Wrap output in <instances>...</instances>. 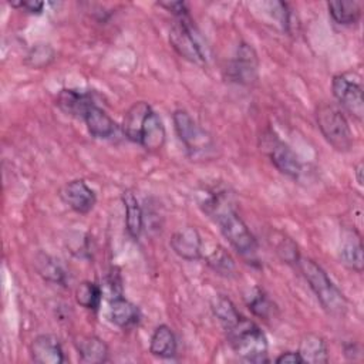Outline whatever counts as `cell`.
<instances>
[{
	"label": "cell",
	"mask_w": 364,
	"mask_h": 364,
	"mask_svg": "<svg viewBox=\"0 0 364 364\" xmlns=\"http://www.w3.org/2000/svg\"><path fill=\"white\" fill-rule=\"evenodd\" d=\"M200 206L203 212L219 225L225 239L245 260L249 263L257 260V242L233 208V202L228 191L212 189L206 192Z\"/></svg>",
	"instance_id": "1"
},
{
	"label": "cell",
	"mask_w": 364,
	"mask_h": 364,
	"mask_svg": "<svg viewBox=\"0 0 364 364\" xmlns=\"http://www.w3.org/2000/svg\"><path fill=\"white\" fill-rule=\"evenodd\" d=\"M304 280L316 294L321 307L331 316L340 317L347 311V300L333 283L324 269L311 259H301L297 263Z\"/></svg>",
	"instance_id": "2"
},
{
	"label": "cell",
	"mask_w": 364,
	"mask_h": 364,
	"mask_svg": "<svg viewBox=\"0 0 364 364\" xmlns=\"http://www.w3.org/2000/svg\"><path fill=\"white\" fill-rule=\"evenodd\" d=\"M226 333L230 347L240 358L257 364L269 361L267 338L256 323L242 317Z\"/></svg>",
	"instance_id": "3"
},
{
	"label": "cell",
	"mask_w": 364,
	"mask_h": 364,
	"mask_svg": "<svg viewBox=\"0 0 364 364\" xmlns=\"http://www.w3.org/2000/svg\"><path fill=\"white\" fill-rule=\"evenodd\" d=\"M173 128L181 139V142L185 145V149L191 159H209L215 155L216 145L212 138V135L202 128L188 111L185 109H176L172 114Z\"/></svg>",
	"instance_id": "4"
},
{
	"label": "cell",
	"mask_w": 364,
	"mask_h": 364,
	"mask_svg": "<svg viewBox=\"0 0 364 364\" xmlns=\"http://www.w3.org/2000/svg\"><path fill=\"white\" fill-rule=\"evenodd\" d=\"M316 122L324 139L340 152L353 146V132L344 114L333 104L323 102L316 108Z\"/></svg>",
	"instance_id": "5"
},
{
	"label": "cell",
	"mask_w": 364,
	"mask_h": 364,
	"mask_svg": "<svg viewBox=\"0 0 364 364\" xmlns=\"http://www.w3.org/2000/svg\"><path fill=\"white\" fill-rule=\"evenodd\" d=\"M169 43L172 48L186 61L203 65L206 63V54L199 43L198 31L189 17L183 16L176 18V21L169 28Z\"/></svg>",
	"instance_id": "6"
},
{
	"label": "cell",
	"mask_w": 364,
	"mask_h": 364,
	"mask_svg": "<svg viewBox=\"0 0 364 364\" xmlns=\"http://www.w3.org/2000/svg\"><path fill=\"white\" fill-rule=\"evenodd\" d=\"M260 149L269 156L270 162L276 166V169L289 176L296 179L301 172V164L296 155V152L282 141L272 129L266 131L260 136Z\"/></svg>",
	"instance_id": "7"
},
{
	"label": "cell",
	"mask_w": 364,
	"mask_h": 364,
	"mask_svg": "<svg viewBox=\"0 0 364 364\" xmlns=\"http://www.w3.org/2000/svg\"><path fill=\"white\" fill-rule=\"evenodd\" d=\"M331 90L338 104L357 121H363L364 98L360 81L353 80L348 74H337L333 77Z\"/></svg>",
	"instance_id": "8"
},
{
	"label": "cell",
	"mask_w": 364,
	"mask_h": 364,
	"mask_svg": "<svg viewBox=\"0 0 364 364\" xmlns=\"http://www.w3.org/2000/svg\"><path fill=\"white\" fill-rule=\"evenodd\" d=\"M228 77L242 85H252L259 77V58L247 43L237 46L233 60L228 65Z\"/></svg>",
	"instance_id": "9"
},
{
	"label": "cell",
	"mask_w": 364,
	"mask_h": 364,
	"mask_svg": "<svg viewBox=\"0 0 364 364\" xmlns=\"http://www.w3.org/2000/svg\"><path fill=\"white\" fill-rule=\"evenodd\" d=\"M60 199L77 213L85 215L92 210L97 202L95 192L84 179H73L60 189Z\"/></svg>",
	"instance_id": "10"
},
{
	"label": "cell",
	"mask_w": 364,
	"mask_h": 364,
	"mask_svg": "<svg viewBox=\"0 0 364 364\" xmlns=\"http://www.w3.org/2000/svg\"><path fill=\"white\" fill-rule=\"evenodd\" d=\"M30 354L37 364H63L65 361L61 343L54 334H40L30 344Z\"/></svg>",
	"instance_id": "11"
},
{
	"label": "cell",
	"mask_w": 364,
	"mask_h": 364,
	"mask_svg": "<svg viewBox=\"0 0 364 364\" xmlns=\"http://www.w3.org/2000/svg\"><path fill=\"white\" fill-rule=\"evenodd\" d=\"M171 249L183 260H198L202 250V237L196 228L185 226L173 232L169 240Z\"/></svg>",
	"instance_id": "12"
},
{
	"label": "cell",
	"mask_w": 364,
	"mask_h": 364,
	"mask_svg": "<svg viewBox=\"0 0 364 364\" xmlns=\"http://www.w3.org/2000/svg\"><path fill=\"white\" fill-rule=\"evenodd\" d=\"M55 105L65 115L84 119L85 112L88 111L90 107L94 105V101L90 92L74 90V88H63L57 94Z\"/></svg>",
	"instance_id": "13"
},
{
	"label": "cell",
	"mask_w": 364,
	"mask_h": 364,
	"mask_svg": "<svg viewBox=\"0 0 364 364\" xmlns=\"http://www.w3.org/2000/svg\"><path fill=\"white\" fill-rule=\"evenodd\" d=\"M108 318L119 328H132L141 321L139 309L124 296L109 299Z\"/></svg>",
	"instance_id": "14"
},
{
	"label": "cell",
	"mask_w": 364,
	"mask_h": 364,
	"mask_svg": "<svg viewBox=\"0 0 364 364\" xmlns=\"http://www.w3.org/2000/svg\"><path fill=\"white\" fill-rule=\"evenodd\" d=\"M165 141L166 131L164 122L159 118V115L154 109H151L142 125L139 145L148 152H156L165 145Z\"/></svg>",
	"instance_id": "15"
},
{
	"label": "cell",
	"mask_w": 364,
	"mask_h": 364,
	"mask_svg": "<svg viewBox=\"0 0 364 364\" xmlns=\"http://www.w3.org/2000/svg\"><path fill=\"white\" fill-rule=\"evenodd\" d=\"M78 360L84 364H101L108 360V346L97 336H81L75 341Z\"/></svg>",
	"instance_id": "16"
},
{
	"label": "cell",
	"mask_w": 364,
	"mask_h": 364,
	"mask_svg": "<svg viewBox=\"0 0 364 364\" xmlns=\"http://www.w3.org/2000/svg\"><path fill=\"white\" fill-rule=\"evenodd\" d=\"M84 121L88 132L94 138L107 139V138H111L117 131L115 121L102 108H100L95 104L88 108V111L84 115Z\"/></svg>",
	"instance_id": "17"
},
{
	"label": "cell",
	"mask_w": 364,
	"mask_h": 364,
	"mask_svg": "<svg viewBox=\"0 0 364 364\" xmlns=\"http://www.w3.org/2000/svg\"><path fill=\"white\" fill-rule=\"evenodd\" d=\"M151 105L145 101H138L134 102L128 111L125 112L124 121H122V131L125 136L135 142L139 144L141 139V132H142V125L145 122L146 115L151 112Z\"/></svg>",
	"instance_id": "18"
},
{
	"label": "cell",
	"mask_w": 364,
	"mask_h": 364,
	"mask_svg": "<svg viewBox=\"0 0 364 364\" xmlns=\"http://www.w3.org/2000/svg\"><path fill=\"white\" fill-rule=\"evenodd\" d=\"M122 203L125 209V228L132 239H139L144 230V212L142 208L131 189L122 192Z\"/></svg>",
	"instance_id": "19"
},
{
	"label": "cell",
	"mask_w": 364,
	"mask_h": 364,
	"mask_svg": "<svg viewBox=\"0 0 364 364\" xmlns=\"http://www.w3.org/2000/svg\"><path fill=\"white\" fill-rule=\"evenodd\" d=\"M340 259L346 267L357 273L363 272L364 259H363V245L360 235L353 229L348 230L344 236L343 246L340 250Z\"/></svg>",
	"instance_id": "20"
},
{
	"label": "cell",
	"mask_w": 364,
	"mask_h": 364,
	"mask_svg": "<svg viewBox=\"0 0 364 364\" xmlns=\"http://www.w3.org/2000/svg\"><path fill=\"white\" fill-rule=\"evenodd\" d=\"M299 355L301 357L303 363L310 364H324L328 361V353H327V344L323 337L318 334H304L300 340Z\"/></svg>",
	"instance_id": "21"
},
{
	"label": "cell",
	"mask_w": 364,
	"mask_h": 364,
	"mask_svg": "<svg viewBox=\"0 0 364 364\" xmlns=\"http://www.w3.org/2000/svg\"><path fill=\"white\" fill-rule=\"evenodd\" d=\"M176 337L166 324H159L149 340V351L159 358H172L176 354Z\"/></svg>",
	"instance_id": "22"
},
{
	"label": "cell",
	"mask_w": 364,
	"mask_h": 364,
	"mask_svg": "<svg viewBox=\"0 0 364 364\" xmlns=\"http://www.w3.org/2000/svg\"><path fill=\"white\" fill-rule=\"evenodd\" d=\"M34 267L37 273L47 282L54 284H65L67 274L61 263L53 256L38 252L34 257Z\"/></svg>",
	"instance_id": "23"
},
{
	"label": "cell",
	"mask_w": 364,
	"mask_h": 364,
	"mask_svg": "<svg viewBox=\"0 0 364 364\" xmlns=\"http://www.w3.org/2000/svg\"><path fill=\"white\" fill-rule=\"evenodd\" d=\"M361 3L360 1H328L327 9L331 16V18L337 24L343 26H351L358 23L361 17Z\"/></svg>",
	"instance_id": "24"
},
{
	"label": "cell",
	"mask_w": 364,
	"mask_h": 364,
	"mask_svg": "<svg viewBox=\"0 0 364 364\" xmlns=\"http://www.w3.org/2000/svg\"><path fill=\"white\" fill-rule=\"evenodd\" d=\"M210 309L213 316L220 321L225 330L235 326L243 317L233 304V301L225 294H216L210 301Z\"/></svg>",
	"instance_id": "25"
},
{
	"label": "cell",
	"mask_w": 364,
	"mask_h": 364,
	"mask_svg": "<svg viewBox=\"0 0 364 364\" xmlns=\"http://www.w3.org/2000/svg\"><path fill=\"white\" fill-rule=\"evenodd\" d=\"M208 266L219 276L232 277L236 273V263L230 253L222 247L216 246L208 256H206Z\"/></svg>",
	"instance_id": "26"
},
{
	"label": "cell",
	"mask_w": 364,
	"mask_h": 364,
	"mask_svg": "<svg viewBox=\"0 0 364 364\" xmlns=\"http://www.w3.org/2000/svg\"><path fill=\"white\" fill-rule=\"evenodd\" d=\"M102 300V290L94 282H82L75 289V301L88 310H98Z\"/></svg>",
	"instance_id": "27"
},
{
	"label": "cell",
	"mask_w": 364,
	"mask_h": 364,
	"mask_svg": "<svg viewBox=\"0 0 364 364\" xmlns=\"http://www.w3.org/2000/svg\"><path fill=\"white\" fill-rule=\"evenodd\" d=\"M55 50L50 44L37 43L28 50L26 55V65H28L30 68L41 70L48 67L55 60Z\"/></svg>",
	"instance_id": "28"
},
{
	"label": "cell",
	"mask_w": 364,
	"mask_h": 364,
	"mask_svg": "<svg viewBox=\"0 0 364 364\" xmlns=\"http://www.w3.org/2000/svg\"><path fill=\"white\" fill-rule=\"evenodd\" d=\"M246 304L249 310L260 318H269L273 313V303L270 301L267 294L259 287H255L250 291V294L247 296Z\"/></svg>",
	"instance_id": "29"
},
{
	"label": "cell",
	"mask_w": 364,
	"mask_h": 364,
	"mask_svg": "<svg viewBox=\"0 0 364 364\" xmlns=\"http://www.w3.org/2000/svg\"><path fill=\"white\" fill-rule=\"evenodd\" d=\"M276 253L279 259L287 264H297L300 260V252L297 243L289 237L283 236L277 243H276Z\"/></svg>",
	"instance_id": "30"
},
{
	"label": "cell",
	"mask_w": 364,
	"mask_h": 364,
	"mask_svg": "<svg viewBox=\"0 0 364 364\" xmlns=\"http://www.w3.org/2000/svg\"><path fill=\"white\" fill-rule=\"evenodd\" d=\"M272 14L276 17L279 24L283 27V30H287L289 27V18H290V11L287 10V4L282 1H273L269 3Z\"/></svg>",
	"instance_id": "31"
},
{
	"label": "cell",
	"mask_w": 364,
	"mask_h": 364,
	"mask_svg": "<svg viewBox=\"0 0 364 364\" xmlns=\"http://www.w3.org/2000/svg\"><path fill=\"white\" fill-rule=\"evenodd\" d=\"M10 6L14 9L24 10L31 14H40L44 9V3L38 0H18V1H10Z\"/></svg>",
	"instance_id": "32"
},
{
	"label": "cell",
	"mask_w": 364,
	"mask_h": 364,
	"mask_svg": "<svg viewBox=\"0 0 364 364\" xmlns=\"http://www.w3.org/2000/svg\"><path fill=\"white\" fill-rule=\"evenodd\" d=\"M158 6H159V7H164V9L168 10L169 13H172L176 18L189 14L188 4H186L185 1H159Z\"/></svg>",
	"instance_id": "33"
},
{
	"label": "cell",
	"mask_w": 364,
	"mask_h": 364,
	"mask_svg": "<svg viewBox=\"0 0 364 364\" xmlns=\"http://www.w3.org/2000/svg\"><path fill=\"white\" fill-rule=\"evenodd\" d=\"M277 364H301V357L297 351H284L276 358Z\"/></svg>",
	"instance_id": "34"
},
{
	"label": "cell",
	"mask_w": 364,
	"mask_h": 364,
	"mask_svg": "<svg viewBox=\"0 0 364 364\" xmlns=\"http://www.w3.org/2000/svg\"><path fill=\"white\" fill-rule=\"evenodd\" d=\"M354 172H355L357 183H358L360 186H363V162H358V164H357V166H355Z\"/></svg>",
	"instance_id": "35"
}]
</instances>
